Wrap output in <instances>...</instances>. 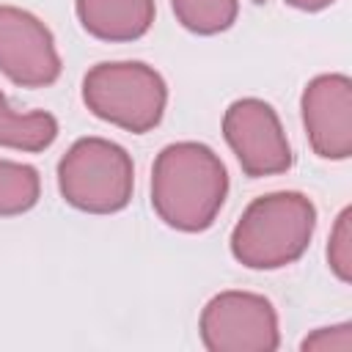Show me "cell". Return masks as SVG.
Segmentation results:
<instances>
[{"instance_id":"cell-1","label":"cell","mask_w":352,"mask_h":352,"mask_svg":"<svg viewBox=\"0 0 352 352\" xmlns=\"http://www.w3.org/2000/svg\"><path fill=\"white\" fill-rule=\"evenodd\" d=\"M228 198V170L198 140L168 143L151 165V209L182 234H201L214 226Z\"/></svg>"},{"instance_id":"cell-2","label":"cell","mask_w":352,"mask_h":352,"mask_svg":"<svg viewBox=\"0 0 352 352\" xmlns=\"http://www.w3.org/2000/svg\"><path fill=\"white\" fill-rule=\"evenodd\" d=\"M316 231V206L305 192L278 190L253 198L231 228V256L248 270H280L302 258Z\"/></svg>"},{"instance_id":"cell-3","label":"cell","mask_w":352,"mask_h":352,"mask_svg":"<svg viewBox=\"0 0 352 352\" xmlns=\"http://www.w3.org/2000/svg\"><path fill=\"white\" fill-rule=\"evenodd\" d=\"M82 102L96 118L132 135H146L165 116L168 85L143 60H102L82 77Z\"/></svg>"},{"instance_id":"cell-4","label":"cell","mask_w":352,"mask_h":352,"mask_svg":"<svg viewBox=\"0 0 352 352\" xmlns=\"http://www.w3.org/2000/svg\"><path fill=\"white\" fill-rule=\"evenodd\" d=\"M60 198L88 214H116L135 192V165L116 140L88 135L74 140L58 162Z\"/></svg>"},{"instance_id":"cell-5","label":"cell","mask_w":352,"mask_h":352,"mask_svg":"<svg viewBox=\"0 0 352 352\" xmlns=\"http://www.w3.org/2000/svg\"><path fill=\"white\" fill-rule=\"evenodd\" d=\"M198 333L209 352H275L280 346L275 305L242 289L214 294L201 311Z\"/></svg>"},{"instance_id":"cell-6","label":"cell","mask_w":352,"mask_h":352,"mask_svg":"<svg viewBox=\"0 0 352 352\" xmlns=\"http://www.w3.org/2000/svg\"><path fill=\"white\" fill-rule=\"evenodd\" d=\"M223 138L250 179L286 173L294 162L289 138L275 107L256 96L231 102L223 113Z\"/></svg>"},{"instance_id":"cell-7","label":"cell","mask_w":352,"mask_h":352,"mask_svg":"<svg viewBox=\"0 0 352 352\" xmlns=\"http://www.w3.org/2000/svg\"><path fill=\"white\" fill-rule=\"evenodd\" d=\"M60 69L52 30L36 14L0 3V72L19 88H47Z\"/></svg>"},{"instance_id":"cell-8","label":"cell","mask_w":352,"mask_h":352,"mask_svg":"<svg viewBox=\"0 0 352 352\" xmlns=\"http://www.w3.org/2000/svg\"><path fill=\"white\" fill-rule=\"evenodd\" d=\"M305 138L322 160H349L352 154V80L341 72L316 74L300 96Z\"/></svg>"},{"instance_id":"cell-9","label":"cell","mask_w":352,"mask_h":352,"mask_svg":"<svg viewBox=\"0 0 352 352\" xmlns=\"http://www.w3.org/2000/svg\"><path fill=\"white\" fill-rule=\"evenodd\" d=\"M74 14L82 30L99 41H138L151 25L157 6L154 0H74Z\"/></svg>"},{"instance_id":"cell-10","label":"cell","mask_w":352,"mask_h":352,"mask_svg":"<svg viewBox=\"0 0 352 352\" xmlns=\"http://www.w3.org/2000/svg\"><path fill=\"white\" fill-rule=\"evenodd\" d=\"M58 138V121L47 110L19 113L8 104L6 94L0 91V146L16 151H44Z\"/></svg>"},{"instance_id":"cell-11","label":"cell","mask_w":352,"mask_h":352,"mask_svg":"<svg viewBox=\"0 0 352 352\" xmlns=\"http://www.w3.org/2000/svg\"><path fill=\"white\" fill-rule=\"evenodd\" d=\"M41 179L28 162L0 160V217H16L38 204Z\"/></svg>"},{"instance_id":"cell-12","label":"cell","mask_w":352,"mask_h":352,"mask_svg":"<svg viewBox=\"0 0 352 352\" xmlns=\"http://www.w3.org/2000/svg\"><path fill=\"white\" fill-rule=\"evenodd\" d=\"M182 28L198 36H217L239 16V0H170Z\"/></svg>"},{"instance_id":"cell-13","label":"cell","mask_w":352,"mask_h":352,"mask_svg":"<svg viewBox=\"0 0 352 352\" xmlns=\"http://www.w3.org/2000/svg\"><path fill=\"white\" fill-rule=\"evenodd\" d=\"M327 267L341 283L352 280V209L344 206L327 236Z\"/></svg>"},{"instance_id":"cell-14","label":"cell","mask_w":352,"mask_h":352,"mask_svg":"<svg viewBox=\"0 0 352 352\" xmlns=\"http://www.w3.org/2000/svg\"><path fill=\"white\" fill-rule=\"evenodd\" d=\"M302 352H349L352 349V324L341 322L333 327H319L311 336L302 338L300 344Z\"/></svg>"},{"instance_id":"cell-15","label":"cell","mask_w":352,"mask_h":352,"mask_svg":"<svg viewBox=\"0 0 352 352\" xmlns=\"http://www.w3.org/2000/svg\"><path fill=\"white\" fill-rule=\"evenodd\" d=\"M283 3H289V6L297 8V11H308V14H314V11H324V8H330L336 0H283Z\"/></svg>"}]
</instances>
